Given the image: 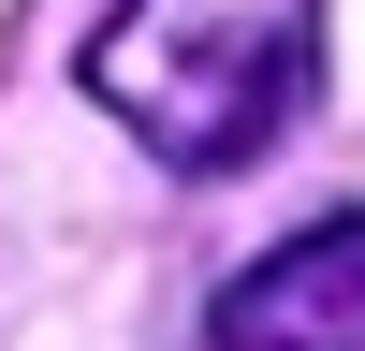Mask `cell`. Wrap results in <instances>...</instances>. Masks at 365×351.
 Masks as SVG:
<instances>
[{
  "label": "cell",
  "mask_w": 365,
  "mask_h": 351,
  "mask_svg": "<svg viewBox=\"0 0 365 351\" xmlns=\"http://www.w3.org/2000/svg\"><path fill=\"white\" fill-rule=\"evenodd\" d=\"M307 73H322V0H117L88 29V103L190 176L263 161Z\"/></svg>",
  "instance_id": "cell-1"
},
{
  "label": "cell",
  "mask_w": 365,
  "mask_h": 351,
  "mask_svg": "<svg viewBox=\"0 0 365 351\" xmlns=\"http://www.w3.org/2000/svg\"><path fill=\"white\" fill-rule=\"evenodd\" d=\"M220 351H365V205L307 220L220 292Z\"/></svg>",
  "instance_id": "cell-2"
}]
</instances>
